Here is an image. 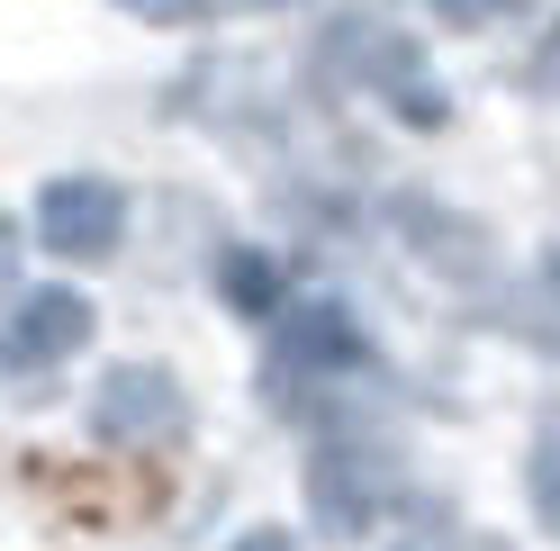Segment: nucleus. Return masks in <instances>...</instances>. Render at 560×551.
<instances>
[{"label":"nucleus","mask_w":560,"mask_h":551,"mask_svg":"<svg viewBox=\"0 0 560 551\" xmlns=\"http://www.w3.org/2000/svg\"><path fill=\"white\" fill-rule=\"evenodd\" d=\"M226 290H235V307H244V317H271V307H280V281H271L254 254H226Z\"/></svg>","instance_id":"nucleus-9"},{"label":"nucleus","mask_w":560,"mask_h":551,"mask_svg":"<svg viewBox=\"0 0 560 551\" xmlns=\"http://www.w3.org/2000/svg\"><path fill=\"white\" fill-rule=\"evenodd\" d=\"M280 362L335 380V371H362L371 362V343H362V326L343 317L335 298H280Z\"/></svg>","instance_id":"nucleus-5"},{"label":"nucleus","mask_w":560,"mask_h":551,"mask_svg":"<svg viewBox=\"0 0 560 551\" xmlns=\"http://www.w3.org/2000/svg\"><path fill=\"white\" fill-rule=\"evenodd\" d=\"M515 0H434V19L443 27H488V19H506Z\"/></svg>","instance_id":"nucleus-11"},{"label":"nucleus","mask_w":560,"mask_h":551,"mask_svg":"<svg viewBox=\"0 0 560 551\" xmlns=\"http://www.w3.org/2000/svg\"><path fill=\"white\" fill-rule=\"evenodd\" d=\"M380 99H389V109L407 118V127H434L443 118V91H434V63L416 55L407 37H380V82H371Z\"/></svg>","instance_id":"nucleus-6"},{"label":"nucleus","mask_w":560,"mask_h":551,"mask_svg":"<svg viewBox=\"0 0 560 551\" xmlns=\"http://www.w3.org/2000/svg\"><path fill=\"white\" fill-rule=\"evenodd\" d=\"M389 489H398V470L362 434H326L317 453H307V506H317L326 534H371L380 515H389Z\"/></svg>","instance_id":"nucleus-1"},{"label":"nucleus","mask_w":560,"mask_h":551,"mask_svg":"<svg viewBox=\"0 0 560 551\" xmlns=\"http://www.w3.org/2000/svg\"><path fill=\"white\" fill-rule=\"evenodd\" d=\"M10 262H19V226L0 218V281H10Z\"/></svg>","instance_id":"nucleus-14"},{"label":"nucleus","mask_w":560,"mask_h":551,"mask_svg":"<svg viewBox=\"0 0 560 551\" xmlns=\"http://www.w3.org/2000/svg\"><path fill=\"white\" fill-rule=\"evenodd\" d=\"M118 10L154 19V27H190V19H208V0H118Z\"/></svg>","instance_id":"nucleus-10"},{"label":"nucleus","mask_w":560,"mask_h":551,"mask_svg":"<svg viewBox=\"0 0 560 551\" xmlns=\"http://www.w3.org/2000/svg\"><path fill=\"white\" fill-rule=\"evenodd\" d=\"M118 226H127V190L100 181V172H63V181L37 190V235H46L63 262L118 254Z\"/></svg>","instance_id":"nucleus-2"},{"label":"nucleus","mask_w":560,"mask_h":551,"mask_svg":"<svg viewBox=\"0 0 560 551\" xmlns=\"http://www.w3.org/2000/svg\"><path fill=\"white\" fill-rule=\"evenodd\" d=\"M398 218H407V245H416V254H434L443 271H479V262H488V245H479V235H452L462 218L434 209V199H407Z\"/></svg>","instance_id":"nucleus-7"},{"label":"nucleus","mask_w":560,"mask_h":551,"mask_svg":"<svg viewBox=\"0 0 560 551\" xmlns=\"http://www.w3.org/2000/svg\"><path fill=\"white\" fill-rule=\"evenodd\" d=\"M524 489H534L542 534H560V434H551V443H534V461H524Z\"/></svg>","instance_id":"nucleus-8"},{"label":"nucleus","mask_w":560,"mask_h":551,"mask_svg":"<svg viewBox=\"0 0 560 551\" xmlns=\"http://www.w3.org/2000/svg\"><path fill=\"white\" fill-rule=\"evenodd\" d=\"M91 425H100V443H172L190 425V398L163 362H118L91 398Z\"/></svg>","instance_id":"nucleus-3"},{"label":"nucleus","mask_w":560,"mask_h":551,"mask_svg":"<svg viewBox=\"0 0 560 551\" xmlns=\"http://www.w3.org/2000/svg\"><path fill=\"white\" fill-rule=\"evenodd\" d=\"M534 73H542V91H560V27L542 37V55H534Z\"/></svg>","instance_id":"nucleus-13"},{"label":"nucleus","mask_w":560,"mask_h":551,"mask_svg":"<svg viewBox=\"0 0 560 551\" xmlns=\"http://www.w3.org/2000/svg\"><path fill=\"white\" fill-rule=\"evenodd\" d=\"M91 343V298L82 290H19L10 317H0V371H55Z\"/></svg>","instance_id":"nucleus-4"},{"label":"nucleus","mask_w":560,"mask_h":551,"mask_svg":"<svg viewBox=\"0 0 560 551\" xmlns=\"http://www.w3.org/2000/svg\"><path fill=\"white\" fill-rule=\"evenodd\" d=\"M226 551H299V542H290V534H280V525H254V534H235Z\"/></svg>","instance_id":"nucleus-12"}]
</instances>
